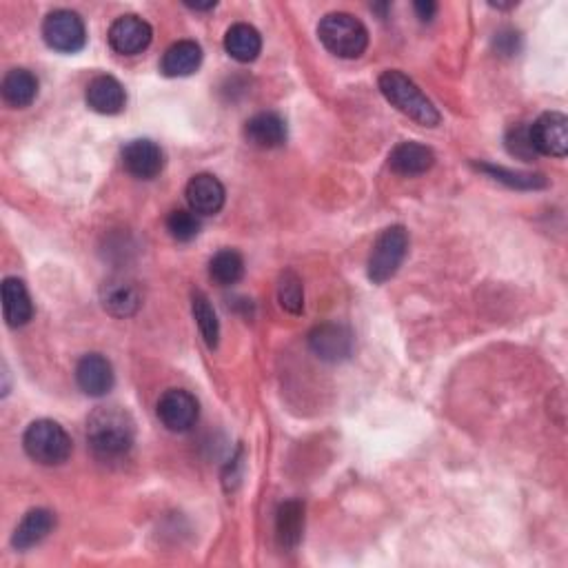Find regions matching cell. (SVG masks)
<instances>
[{
    "label": "cell",
    "instance_id": "6da1fadb",
    "mask_svg": "<svg viewBox=\"0 0 568 568\" xmlns=\"http://www.w3.org/2000/svg\"><path fill=\"white\" fill-rule=\"evenodd\" d=\"M136 440V424L120 407H103L89 415L87 442L98 460L118 462L127 458Z\"/></svg>",
    "mask_w": 568,
    "mask_h": 568
},
{
    "label": "cell",
    "instance_id": "7a4b0ae2",
    "mask_svg": "<svg viewBox=\"0 0 568 568\" xmlns=\"http://www.w3.org/2000/svg\"><path fill=\"white\" fill-rule=\"evenodd\" d=\"M378 85H380L382 96L387 98L395 109L402 111L404 116L415 120L418 125L435 127L440 123L438 109L433 107L431 100L422 94L420 87L415 85L407 74L389 69L380 76Z\"/></svg>",
    "mask_w": 568,
    "mask_h": 568
},
{
    "label": "cell",
    "instance_id": "3957f363",
    "mask_svg": "<svg viewBox=\"0 0 568 568\" xmlns=\"http://www.w3.org/2000/svg\"><path fill=\"white\" fill-rule=\"evenodd\" d=\"M322 45L338 58H360L369 47V32L358 18L344 12L327 14L318 25Z\"/></svg>",
    "mask_w": 568,
    "mask_h": 568
},
{
    "label": "cell",
    "instance_id": "277c9868",
    "mask_svg": "<svg viewBox=\"0 0 568 568\" xmlns=\"http://www.w3.org/2000/svg\"><path fill=\"white\" fill-rule=\"evenodd\" d=\"M23 446L29 458L43 466H58L69 460L71 438L54 420H36L27 426Z\"/></svg>",
    "mask_w": 568,
    "mask_h": 568
},
{
    "label": "cell",
    "instance_id": "5b68a950",
    "mask_svg": "<svg viewBox=\"0 0 568 568\" xmlns=\"http://www.w3.org/2000/svg\"><path fill=\"white\" fill-rule=\"evenodd\" d=\"M409 251V233L404 227H389L380 233L375 240L371 258H369V278L375 284H382L391 280L398 273L404 256Z\"/></svg>",
    "mask_w": 568,
    "mask_h": 568
},
{
    "label": "cell",
    "instance_id": "8992f818",
    "mask_svg": "<svg viewBox=\"0 0 568 568\" xmlns=\"http://www.w3.org/2000/svg\"><path fill=\"white\" fill-rule=\"evenodd\" d=\"M43 38L45 43L60 54H76L87 43L85 23L71 9H56L47 14L43 23Z\"/></svg>",
    "mask_w": 568,
    "mask_h": 568
},
{
    "label": "cell",
    "instance_id": "52a82bcc",
    "mask_svg": "<svg viewBox=\"0 0 568 568\" xmlns=\"http://www.w3.org/2000/svg\"><path fill=\"white\" fill-rule=\"evenodd\" d=\"M198 415V400L185 389H169L158 400V418L174 433H187L194 429Z\"/></svg>",
    "mask_w": 568,
    "mask_h": 568
},
{
    "label": "cell",
    "instance_id": "ba28073f",
    "mask_svg": "<svg viewBox=\"0 0 568 568\" xmlns=\"http://www.w3.org/2000/svg\"><path fill=\"white\" fill-rule=\"evenodd\" d=\"M531 142L537 154L564 158L568 154V118L560 111L542 114L531 125Z\"/></svg>",
    "mask_w": 568,
    "mask_h": 568
},
{
    "label": "cell",
    "instance_id": "9c48e42d",
    "mask_svg": "<svg viewBox=\"0 0 568 568\" xmlns=\"http://www.w3.org/2000/svg\"><path fill=\"white\" fill-rule=\"evenodd\" d=\"M151 27L147 20H142L140 16L127 14L120 16L114 25L109 29V45L114 52L123 56H136L140 52H145L151 43Z\"/></svg>",
    "mask_w": 568,
    "mask_h": 568
},
{
    "label": "cell",
    "instance_id": "30bf717a",
    "mask_svg": "<svg viewBox=\"0 0 568 568\" xmlns=\"http://www.w3.org/2000/svg\"><path fill=\"white\" fill-rule=\"evenodd\" d=\"M309 347L324 362H340L353 353V336L342 324L327 322L309 333Z\"/></svg>",
    "mask_w": 568,
    "mask_h": 568
},
{
    "label": "cell",
    "instance_id": "8fae6325",
    "mask_svg": "<svg viewBox=\"0 0 568 568\" xmlns=\"http://www.w3.org/2000/svg\"><path fill=\"white\" fill-rule=\"evenodd\" d=\"M123 165L134 178L151 180L165 167V154L154 140L138 138L131 140L123 149Z\"/></svg>",
    "mask_w": 568,
    "mask_h": 568
},
{
    "label": "cell",
    "instance_id": "7c38bea8",
    "mask_svg": "<svg viewBox=\"0 0 568 568\" xmlns=\"http://www.w3.org/2000/svg\"><path fill=\"white\" fill-rule=\"evenodd\" d=\"M114 369L109 360L100 353H89L76 367V382L78 387L87 393L89 398H103L114 389Z\"/></svg>",
    "mask_w": 568,
    "mask_h": 568
},
{
    "label": "cell",
    "instance_id": "4fadbf2b",
    "mask_svg": "<svg viewBox=\"0 0 568 568\" xmlns=\"http://www.w3.org/2000/svg\"><path fill=\"white\" fill-rule=\"evenodd\" d=\"M185 196L191 211L198 216H213L225 205V187L211 174H198L191 178Z\"/></svg>",
    "mask_w": 568,
    "mask_h": 568
},
{
    "label": "cell",
    "instance_id": "5bb4252c",
    "mask_svg": "<svg viewBox=\"0 0 568 568\" xmlns=\"http://www.w3.org/2000/svg\"><path fill=\"white\" fill-rule=\"evenodd\" d=\"M85 100L89 109H94L96 114L114 116L125 109L127 94L125 87L114 76H98L87 85Z\"/></svg>",
    "mask_w": 568,
    "mask_h": 568
},
{
    "label": "cell",
    "instance_id": "9a60e30c",
    "mask_svg": "<svg viewBox=\"0 0 568 568\" xmlns=\"http://www.w3.org/2000/svg\"><path fill=\"white\" fill-rule=\"evenodd\" d=\"M245 136L253 147L276 149L287 142V123L273 111H262L247 120Z\"/></svg>",
    "mask_w": 568,
    "mask_h": 568
},
{
    "label": "cell",
    "instance_id": "2e32d148",
    "mask_svg": "<svg viewBox=\"0 0 568 568\" xmlns=\"http://www.w3.org/2000/svg\"><path fill=\"white\" fill-rule=\"evenodd\" d=\"M433 165L435 154L420 142H400L389 154V167L400 176H422Z\"/></svg>",
    "mask_w": 568,
    "mask_h": 568
},
{
    "label": "cell",
    "instance_id": "e0dca14e",
    "mask_svg": "<svg viewBox=\"0 0 568 568\" xmlns=\"http://www.w3.org/2000/svg\"><path fill=\"white\" fill-rule=\"evenodd\" d=\"M142 293L136 282L109 280L103 287V307L116 318H129L140 309Z\"/></svg>",
    "mask_w": 568,
    "mask_h": 568
},
{
    "label": "cell",
    "instance_id": "ac0fdd59",
    "mask_svg": "<svg viewBox=\"0 0 568 568\" xmlns=\"http://www.w3.org/2000/svg\"><path fill=\"white\" fill-rule=\"evenodd\" d=\"M54 526H56V515L52 511H47V509L29 511L14 531V537H12L14 549L18 551L32 549V546L43 542L45 537L54 531Z\"/></svg>",
    "mask_w": 568,
    "mask_h": 568
},
{
    "label": "cell",
    "instance_id": "d6986e66",
    "mask_svg": "<svg viewBox=\"0 0 568 568\" xmlns=\"http://www.w3.org/2000/svg\"><path fill=\"white\" fill-rule=\"evenodd\" d=\"M3 313L9 327H23L34 316V304L23 280H3Z\"/></svg>",
    "mask_w": 568,
    "mask_h": 568
},
{
    "label": "cell",
    "instance_id": "ffe728a7",
    "mask_svg": "<svg viewBox=\"0 0 568 568\" xmlns=\"http://www.w3.org/2000/svg\"><path fill=\"white\" fill-rule=\"evenodd\" d=\"M202 63V49L194 40H178L162 56V74L169 78L191 76Z\"/></svg>",
    "mask_w": 568,
    "mask_h": 568
},
{
    "label": "cell",
    "instance_id": "44dd1931",
    "mask_svg": "<svg viewBox=\"0 0 568 568\" xmlns=\"http://www.w3.org/2000/svg\"><path fill=\"white\" fill-rule=\"evenodd\" d=\"M304 531V504L298 500H289L280 504L276 515V533L282 549H298Z\"/></svg>",
    "mask_w": 568,
    "mask_h": 568
},
{
    "label": "cell",
    "instance_id": "7402d4cb",
    "mask_svg": "<svg viewBox=\"0 0 568 568\" xmlns=\"http://www.w3.org/2000/svg\"><path fill=\"white\" fill-rule=\"evenodd\" d=\"M3 98L7 105H12L16 109L29 107L38 96V80L27 69H12L7 71V76L3 78Z\"/></svg>",
    "mask_w": 568,
    "mask_h": 568
},
{
    "label": "cell",
    "instance_id": "603a6c76",
    "mask_svg": "<svg viewBox=\"0 0 568 568\" xmlns=\"http://www.w3.org/2000/svg\"><path fill=\"white\" fill-rule=\"evenodd\" d=\"M225 49L233 60H238V63H251V60H256L260 54L262 38L256 27H251L247 23H238L227 32Z\"/></svg>",
    "mask_w": 568,
    "mask_h": 568
},
{
    "label": "cell",
    "instance_id": "cb8c5ba5",
    "mask_svg": "<svg viewBox=\"0 0 568 568\" xmlns=\"http://www.w3.org/2000/svg\"><path fill=\"white\" fill-rule=\"evenodd\" d=\"M209 276L220 287H231L245 276V260L236 249H222L209 262Z\"/></svg>",
    "mask_w": 568,
    "mask_h": 568
},
{
    "label": "cell",
    "instance_id": "d4e9b609",
    "mask_svg": "<svg viewBox=\"0 0 568 568\" xmlns=\"http://www.w3.org/2000/svg\"><path fill=\"white\" fill-rule=\"evenodd\" d=\"M191 307H194V318L198 322L202 338H205L207 342V347L216 349L218 340H220V322H218L216 311H213L211 307L209 298L202 291H194V296H191Z\"/></svg>",
    "mask_w": 568,
    "mask_h": 568
},
{
    "label": "cell",
    "instance_id": "484cf974",
    "mask_svg": "<svg viewBox=\"0 0 568 568\" xmlns=\"http://www.w3.org/2000/svg\"><path fill=\"white\" fill-rule=\"evenodd\" d=\"M278 300L282 304L284 311L293 313V316H300L304 309V289L302 280L298 278V273L284 271L278 282Z\"/></svg>",
    "mask_w": 568,
    "mask_h": 568
},
{
    "label": "cell",
    "instance_id": "4316f807",
    "mask_svg": "<svg viewBox=\"0 0 568 568\" xmlns=\"http://www.w3.org/2000/svg\"><path fill=\"white\" fill-rule=\"evenodd\" d=\"M167 231L171 233V238H176L178 242H191L200 233L198 213L187 209L171 211L167 216Z\"/></svg>",
    "mask_w": 568,
    "mask_h": 568
},
{
    "label": "cell",
    "instance_id": "83f0119b",
    "mask_svg": "<svg viewBox=\"0 0 568 568\" xmlns=\"http://www.w3.org/2000/svg\"><path fill=\"white\" fill-rule=\"evenodd\" d=\"M478 169L486 171V174L493 176L495 180L504 182V185L517 187V189H540L546 185V180L535 174H522V171H509V169L493 167V165H478Z\"/></svg>",
    "mask_w": 568,
    "mask_h": 568
},
{
    "label": "cell",
    "instance_id": "f1b7e54d",
    "mask_svg": "<svg viewBox=\"0 0 568 568\" xmlns=\"http://www.w3.org/2000/svg\"><path fill=\"white\" fill-rule=\"evenodd\" d=\"M506 147H509L511 156L520 160H533L537 151L531 142V125H517L509 134H506Z\"/></svg>",
    "mask_w": 568,
    "mask_h": 568
},
{
    "label": "cell",
    "instance_id": "f546056e",
    "mask_svg": "<svg viewBox=\"0 0 568 568\" xmlns=\"http://www.w3.org/2000/svg\"><path fill=\"white\" fill-rule=\"evenodd\" d=\"M495 45L504 56H513L520 49V34L513 32V29H504V32L497 34Z\"/></svg>",
    "mask_w": 568,
    "mask_h": 568
},
{
    "label": "cell",
    "instance_id": "4dcf8cb0",
    "mask_svg": "<svg viewBox=\"0 0 568 568\" xmlns=\"http://www.w3.org/2000/svg\"><path fill=\"white\" fill-rule=\"evenodd\" d=\"M415 12H418L420 20H431L435 16V12H438V5L431 3V0H420V3H415Z\"/></svg>",
    "mask_w": 568,
    "mask_h": 568
},
{
    "label": "cell",
    "instance_id": "1f68e13d",
    "mask_svg": "<svg viewBox=\"0 0 568 568\" xmlns=\"http://www.w3.org/2000/svg\"><path fill=\"white\" fill-rule=\"evenodd\" d=\"M191 9H200V12H205V9H213L216 3H207V5H194V3H187Z\"/></svg>",
    "mask_w": 568,
    "mask_h": 568
}]
</instances>
